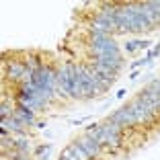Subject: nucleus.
I'll return each mask as SVG.
<instances>
[{
    "label": "nucleus",
    "instance_id": "f257e3e1",
    "mask_svg": "<svg viewBox=\"0 0 160 160\" xmlns=\"http://www.w3.org/2000/svg\"><path fill=\"white\" fill-rule=\"evenodd\" d=\"M109 121L111 123H117L119 127H132V125H136V115H133V111H132V107L127 105V107H123V109H119V111H115L111 117H109Z\"/></svg>",
    "mask_w": 160,
    "mask_h": 160
},
{
    "label": "nucleus",
    "instance_id": "f03ea898",
    "mask_svg": "<svg viewBox=\"0 0 160 160\" xmlns=\"http://www.w3.org/2000/svg\"><path fill=\"white\" fill-rule=\"evenodd\" d=\"M103 127V144H109V146H117L119 142H121V127L117 123H111L107 121Z\"/></svg>",
    "mask_w": 160,
    "mask_h": 160
},
{
    "label": "nucleus",
    "instance_id": "7ed1b4c3",
    "mask_svg": "<svg viewBox=\"0 0 160 160\" xmlns=\"http://www.w3.org/2000/svg\"><path fill=\"white\" fill-rule=\"evenodd\" d=\"M25 74H27V66H25V64L14 62V60L4 62V76L8 80H14V82H17V80H23Z\"/></svg>",
    "mask_w": 160,
    "mask_h": 160
},
{
    "label": "nucleus",
    "instance_id": "20e7f679",
    "mask_svg": "<svg viewBox=\"0 0 160 160\" xmlns=\"http://www.w3.org/2000/svg\"><path fill=\"white\" fill-rule=\"evenodd\" d=\"M70 84H72V72H70V62H68L62 70H58V90L64 97H70Z\"/></svg>",
    "mask_w": 160,
    "mask_h": 160
},
{
    "label": "nucleus",
    "instance_id": "39448f33",
    "mask_svg": "<svg viewBox=\"0 0 160 160\" xmlns=\"http://www.w3.org/2000/svg\"><path fill=\"white\" fill-rule=\"evenodd\" d=\"M14 117L19 119L23 125H35V111L25 107V105H14Z\"/></svg>",
    "mask_w": 160,
    "mask_h": 160
},
{
    "label": "nucleus",
    "instance_id": "423d86ee",
    "mask_svg": "<svg viewBox=\"0 0 160 160\" xmlns=\"http://www.w3.org/2000/svg\"><path fill=\"white\" fill-rule=\"evenodd\" d=\"M70 72H72V84H70V97L78 99L82 97V78H80V72H78V66L74 62H70Z\"/></svg>",
    "mask_w": 160,
    "mask_h": 160
},
{
    "label": "nucleus",
    "instance_id": "0eeeda50",
    "mask_svg": "<svg viewBox=\"0 0 160 160\" xmlns=\"http://www.w3.org/2000/svg\"><path fill=\"white\" fill-rule=\"evenodd\" d=\"M76 144H78V146L88 154V158L99 156V152H101V144H99V142H94L92 138H88V136H82L80 140H76Z\"/></svg>",
    "mask_w": 160,
    "mask_h": 160
},
{
    "label": "nucleus",
    "instance_id": "6e6552de",
    "mask_svg": "<svg viewBox=\"0 0 160 160\" xmlns=\"http://www.w3.org/2000/svg\"><path fill=\"white\" fill-rule=\"evenodd\" d=\"M2 127H4V129H8V132H12V133H19V132L23 129L25 125H23V123H21L19 119H17V117L12 115V117H6V119H2Z\"/></svg>",
    "mask_w": 160,
    "mask_h": 160
},
{
    "label": "nucleus",
    "instance_id": "1a4fd4ad",
    "mask_svg": "<svg viewBox=\"0 0 160 160\" xmlns=\"http://www.w3.org/2000/svg\"><path fill=\"white\" fill-rule=\"evenodd\" d=\"M60 160H80V158L74 154L72 146H68V148H64V150H62V154H60Z\"/></svg>",
    "mask_w": 160,
    "mask_h": 160
},
{
    "label": "nucleus",
    "instance_id": "9d476101",
    "mask_svg": "<svg viewBox=\"0 0 160 160\" xmlns=\"http://www.w3.org/2000/svg\"><path fill=\"white\" fill-rule=\"evenodd\" d=\"M70 146H72V150H74V154L78 156L80 160H90V158H88V154H86V152L82 150V148H80L78 144H76V142H74V144H70Z\"/></svg>",
    "mask_w": 160,
    "mask_h": 160
},
{
    "label": "nucleus",
    "instance_id": "9b49d317",
    "mask_svg": "<svg viewBox=\"0 0 160 160\" xmlns=\"http://www.w3.org/2000/svg\"><path fill=\"white\" fill-rule=\"evenodd\" d=\"M150 88H152V90H156V92L160 94V78L152 80V82H150Z\"/></svg>",
    "mask_w": 160,
    "mask_h": 160
},
{
    "label": "nucleus",
    "instance_id": "f8f14e48",
    "mask_svg": "<svg viewBox=\"0 0 160 160\" xmlns=\"http://www.w3.org/2000/svg\"><path fill=\"white\" fill-rule=\"evenodd\" d=\"M136 47H138V45H136V41H127V43H125V52L129 53V52H133Z\"/></svg>",
    "mask_w": 160,
    "mask_h": 160
},
{
    "label": "nucleus",
    "instance_id": "ddd939ff",
    "mask_svg": "<svg viewBox=\"0 0 160 160\" xmlns=\"http://www.w3.org/2000/svg\"><path fill=\"white\" fill-rule=\"evenodd\" d=\"M136 45L140 47V49H148V45H150V41H148V39H144V41H136Z\"/></svg>",
    "mask_w": 160,
    "mask_h": 160
},
{
    "label": "nucleus",
    "instance_id": "4468645a",
    "mask_svg": "<svg viewBox=\"0 0 160 160\" xmlns=\"http://www.w3.org/2000/svg\"><path fill=\"white\" fill-rule=\"evenodd\" d=\"M148 62H150V60H148V58H144V60H136V62L132 64V66H133V68H140L142 64H148Z\"/></svg>",
    "mask_w": 160,
    "mask_h": 160
},
{
    "label": "nucleus",
    "instance_id": "2eb2a0df",
    "mask_svg": "<svg viewBox=\"0 0 160 160\" xmlns=\"http://www.w3.org/2000/svg\"><path fill=\"white\" fill-rule=\"evenodd\" d=\"M123 97H125V90L121 88V90H119V92H117V99H123Z\"/></svg>",
    "mask_w": 160,
    "mask_h": 160
}]
</instances>
